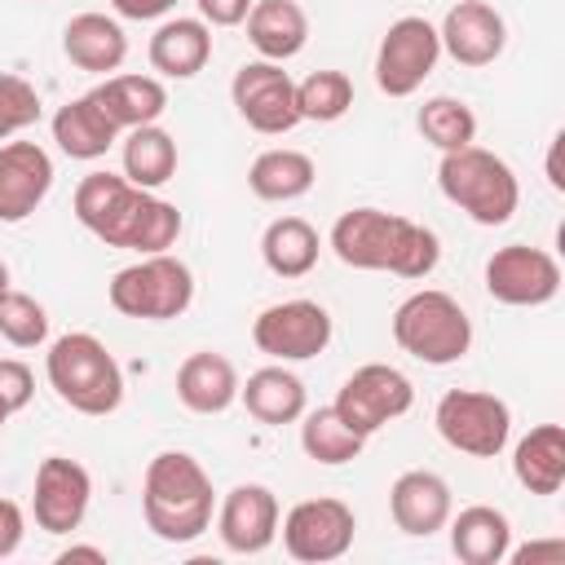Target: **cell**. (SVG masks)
Segmentation results:
<instances>
[{"label":"cell","mask_w":565,"mask_h":565,"mask_svg":"<svg viewBox=\"0 0 565 565\" xmlns=\"http://www.w3.org/2000/svg\"><path fill=\"white\" fill-rule=\"evenodd\" d=\"M230 97H234V110L243 115V124L256 128V132H265V137L291 132L300 124L296 84L282 71V62H265V57L260 62H243L234 71Z\"/></svg>","instance_id":"4fadbf2b"},{"label":"cell","mask_w":565,"mask_h":565,"mask_svg":"<svg viewBox=\"0 0 565 565\" xmlns=\"http://www.w3.org/2000/svg\"><path fill=\"white\" fill-rule=\"evenodd\" d=\"M238 371L225 353L199 349L177 366V402L194 415H221L238 402Z\"/></svg>","instance_id":"ffe728a7"},{"label":"cell","mask_w":565,"mask_h":565,"mask_svg":"<svg viewBox=\"0 0 565 565\" xmlns=\"http://www.w3.org/2000/svg\"><path fill=\"white\" fill-rule=\"evenodd\" d=\"M212 477L185 450H159L146 463L141 512L163 543H194L212 525Z\"/></svg>","instance_id":"3957f363"},{"label":"cell","mask_w":565,"mask_h":565,"mask_svg":"<svg viewBox=\"0 0 565 565\" xmlns=\"http://www.w3.org/2000/svg\"><path fill=\"white\" fill-rule=\"evenodd\" d=\"M177 172V141L159 124H141L124 132V177L141 190L168 185Z\"/></svg>","instance_id":"4dcf8cb0"},{"label":"cell","mask_w":565,"mask_h":565,"mask_svg":"<svg viewBox=\"0 0 565 565\" xmlns=\"http://www.w3.org/2000/svg\"><path fill=\"white\" fill-rule=\"evenodd\" d=\"M318 252H322L318 230L305 216H278L260 234V260L278 278H305L318 265Z\"/></svg>","instance_id":"f546056e"},{"label":"cell","mask_w":565,"mask_h":565,"mask_svg":"<svg viewBox=\"0 0 565 565\" xmlns=\"http://www.w3.org/2000/svg\"><path fill=\"white\" fill-rule=\"evenodd\" d=\"M437 185L441 194L468 212L477 225H508L516 203H521V185H516V172L494 154V150H481L477 141L463 146V150H450L441 154L437 163Z\"/></svg>","instance_id":"5b68a950"},{"label":"cell","mask_w":565,"mask_h":565,"mask_svg":"<svg viewBox=\"0 0 565 565\" xmlns=\"http://www.w3.org/2000/svg\"><path fill=\"white\" fill-rule=\"evenodd\" d=\"M318 181V168L305 150H291V146H278V150H260L247 168V185L256 199L265 203H291L300 194H309Z\"/></svg>","instance_id":"f1b7e54d"},{"label":"cell","mask_w":565,"mask_h":565,"mask_svg":"<svg viewBox=\"0 0 565 565\" xmlns=\"http://www.w3.org/2000/svg\"><path fill=\"white\" fill-rule=\"evenodd\" d=\"M512 472L530 494H556L565 486V428L539 424L512 450Z\"/></svg>","instance_id":"83f0119b"},{"label":"cell","mask_w":565,"mask_h":565,"mask_svg":"<svg viewBox=\"0 0 565 565\" xmlns=\"http://www.w3.org/2000/svg\"><path fill=\"white\" fill-rule=\"evenodd\" d=\"M71 561H97V565H106V552L102 547H88V543H71L66 552H57V565H71Z\"/></svg>","instance_id":"7bdbcfd3"},{"label":"cell","mask_w":565,"mask_h":565,"mask_svg":"<svg viewBox=\"0 0 565 565\" xmlns=\"http://www.w3.org/2000/svg\"><path fill=\"white\" fill-rule=\"evenodd\" d=\"M40 110H44V102H40L35 84L22 79V75L0 71V141L18 137L22 128H31L40 119Z\"/></svg>","instance_id":"d590c367"},{"label":"cell","mask_w":565,"mask_h":565,"mask_svg":"<svg viewBox=\"0 0 565 565\" xmlns=\"http://www.w3.org/2000/svg\"><path fill=\"white\" fill-rule=\"evenodd\" d=\"M353 106V79L344 71H313L296 84V110L313 124H335Z\"/></svg>","instance_id":"836d02e7"},{"label":"cell","mask_w":565,"mask_h":565,"mask_svg":"<svg viewBox=\"0 0 565 565\" xmlns=\"http://www.w3.org/2000/svg\"><path fill=\"white\" fill-rule=\"evenodd\" d=\"M388 512H393V525L411 539H428L437 530H446L450 512H455V499H450V486L446 477L428 472V468H411L393 481L388 490Z\"/></svg>","instance_id":"d6986e66"},{"label":"cell","mask_w":565,"mask_h":565,"mask_svg":"<svg viewBox=\"0 0 565 565\" xmlns=\"http://www.w3.org/2000/svg\"><path fill=\"white\" fill-rule=\"evenodd\" d=\"M110 305L124 313V318H141V322H168V318H181L194 300V274L185 260L168 256V252H154V256H141L137 265H124L110 287H106Z\"/></svg>","instance_id":"52a82bcc"},{"label":"cell","mask_w":565,"mask_h":565,"mask_svg":"<svg viewBox=\"0 0 565 565\" xmlns=\"http://www.w3.org/2000/svg\"><path fill=\"white\" fill-rule=\"evenodd\" d=\"M335 415L358 433V437H371V433H380L388 419H402L411 406H415V384L397 371V366H388V362H366V366H358L344 384H340V393H335Z\"/></svg>","instance_id":"9c48e42d"},{"label":"cell","mask_w":565,"mask_h":565,"mask_svg":"<svg viewBox=\"0 0 565 565\" xmlns=\"http://www.w3.org/2000/svg\"><path fill=\"white\" fill-rule=\"evenodd\" d=\"M62 53L71 57V66L93 71V75H110L124 66L128 57V35L115 18L106 13H75L62 31Z\"/></svg>","instance_id":"7402d4cb"},{"label":"cell","mask_w":565,"mask_h":565,"mask_svg":"<svg viewBox=\"0 0 565 565\" xmlns=\"http://www.w3.org/2000/svg\"><path fill=\"white\" fill-rule=\"evenodd\" d=\"M252 340L274 362H309L331 344V313L318 300H282L256 313Z\"/></svg>","instance_id":"7c38bea8"},{"label":"cell","mask_w":565,"mask_h":565,"mask_svg":"<svg viewBox=\"0 0 565 565\" xmlns=\"http://www.w3.org/2000/svg\"><path fill=\"white\" fill-rule=\"evenodd\" d=\"M486 291L499 305L512 309H534L556 300L561 291V265L552 252L530 247V243H508L486 260Z\"/></svg>","instance_id":"5bb4252c"},{"label":"cell","mask_w":565,"mask_h":565,"mask_svg":"<svg viewBox=\"0 0 565 565\" xmlns=\"http://www.w3.org/2000/svg\"><path fill=\"white\" fill-rule=\"evenodd\" d=\"M44 375L53 393L79 415H110L124 402V371L115 353L88 331L57 335L44 353Z\"/></svg>","instance_id":"277c9868"},{"label":"cell","mask_w":565,"mask_h":565,"mask_svg":"<svg viewBox=\"0 0 565 565\" xmlns=\"http://www.w3.org/2000/svg\"><path fill=\"white\" fill-rule=\"evenodd\" d=\"M31 393H35L31 366L18 362V358H0V402H4L9 411H22V406L31 402Z\"/></svg>","instance_id":"8d00e7d4"},{"label":"cell","mask_w":565,"mask_h":565,"mask_svg":"<svg viewBox=\"0 0 565 565\" xmlns=\"http://www.w3.org/2000/svg\"><path fill=\"white\" fill-rule=\"evenodd\" d=\"M433 424L441 433V441L459 455H472V459H494L503 446H508V433H512V411L503 397L494 393H481V388H450L441 393L437 411H433Z\"/></svg>","instance_id":"ba28073f"},{"label":"cell","mask_w":565,"mask_h":565,"mask_svg":"<svg viewBox=\"0 0 565 565\" xmlns=\"http://www.w3.org/2000/svg\"><path fill=\"white\" fill-rule=\"evenodd\" d=\"M437 40H441V53H450L459 66H490L503 44H508V22L494 4L486 0H459L446 9L441 26H437Z\"/></svg>","instance_id":"e0dca14e"},{"label":"cell","mask_w":565,"mask_h":565,"mask_svg":"<svg viewBox=\"0 0 565 565\" xmlns=\"http://www.w3.org/2000/svg\"><path fill=\"white\" fill-rule=\"evenodd\" d=\"M393 340L402 353L428 362V366H450L472 349V322L463 305L450 291L424 287L411 291L397 313H393Z\"/></svg>","instance_id":"8992f818"},{"label":"cell","mask_w":565,"mask_h":565,"mask_svg":"<svg viewBox=\"0 0 565 565\" xmlns=\"http://www.w3.org/2000/svg\"><path fill=\"white\" fill-rule=\"evenodd\" d=\"M53 190V159L35 141H4L0 146V221H26Z\"/></svg>","instance_id":"ac0fdd59"},{"label":"cell","mask_w":565,"mask_h":565,"mask_svg":"<svg viewBox=\"0 0 565 565\" xmlns=\"http://www.w3.org/2000/svg\"><path fill=\"white\" fill-rule=\"evenodd\" d=\"M331 252L349 269H384L397 278H428L441 260V243L428 225L384 207H349L331 225Z\"/></svg>","instance_id":"7a4b0ae2"},{"label":"cell","mask_w":565,"mask_h":565,"mask_svg":"<svg viewBox=\"0 0 565 565\" xmlns=\"http://www.w3.org/2000/svg\"><path fill=\"white\" fill-rule=\"evenodd\" d=\"M450 552L463 565H503L512 552V521L490 508V503H472L459 516L450 512Z\"/></svg>","instance_id":"603a6c76"},{"label":"cell","mask_w":565,"mask_h":565,"mask_svg":"<svg viewBox=\"0 0 565 565\" xmlns=\"http://www.w3.org/2000/svg\"><path fill=\"white\" fill-rule=\"evenodd\" d=\"M177 0H110V9L128 22H150V18H163Z\"/></svg>","instance_id":"60d3db41"},{"label":"cell","mask_w":565,"mask_h":565,"mask_svg":"<svg viewBox=\"0 0 565 565\" xmlns=\"http://www.w3.org/2000/svg\"><path fill=\"white\" fill-rule=\"evenodd\" d=\"M4 291H9V265L0 260V296H4Z\"/></svg>","instance_id":"ee69618b"},{"label":"cell","mask_w":565,"mask_h":565,"mask_svg":"<svg viewBox=\"0 0 565 565\" xmlns=\"http://www.w3.org/2000/svg\"><path fill=\"white\" fill-rule=\"evenodd\" d=\"M88 97L102 106V115L119 132L141 128V124H159V115L168 110V88L154 75H106Z\"/></svg>","instance_id":"44dd1931"},{"label":"cell","mask_w":565,"mask_h":565,"mask_svg":"<svg viewBox=\"0 0 565 565\" xmlns=\"http://www.w3.org/2000/svg\"><path fill=\"white\" fill-rule=\"evenodd\" d=\"M238 402L247 406V415L256 424H296L305 415V384L300 375H291L282 362L278 366H260L247 375V384H238Z\"/></svg>","instance_id":"484cf974"},{"label":"cell","mask_w":565,"mask_h":565,"mask_svg":"<svg viewBox=\"0 0 565 565\" xmlns=\"http://www.w3.org/2000/svg\"><path fill=\"white\" fill-rule=\"evenodd\" d=\"M75 221L97 234L106 247H128L141 256L168 252L181 234V212L177 203L159 199L154 190L132 185L128 177L115 172H88L75 185Z\"/></svg>","instance_id":"6da1fadb"},{"label":"cell","mask_w":565,"mask_h":565,"mask_svg":"<svg viewBox=\"0 0 565 565\" xmlns=\"http://www.w3.org/2000/svg\"><path fill=\"white\" fill-rule=\"evenodd\" d=\"M508 561H516V565H561L565 561V539H543V543H525V547H516V552H508Z\"/></svg>","instance_id":"ab89813d"},{"label":"cell","mask_w":565,"mask_h":565,"mask_svg":"<svg viewBox=\"0 0 565 565\" xmlns=\"http://www.w3.org/2000/svg\"><path fill=\"white\" fill-rule=\"evenodd\" d=\"M282 521V547L291 561L300 565H327V561H340L349 547H353V530H358V516L344 499H300Z\"/></svg>","instance_id":"30bf717a"},{"label":"cell","mask_w":565,"mask_h":565,"mask_svg":"<svg viewBox=\"0 0 565 565\" xmlns=\"http://www.w3.org/2000/svg\"><path fill=\"white\" fill-rule=\"evenodd\" d=\"M93 503V477L84 463L66 459V455H49L35 468V494H31V512L35 525L44 534H71L84 525Z\"/></svg>","instance_id":"9a60e30c"},{"label":"cell","mask_w":565,"mask_h":565,"mask_svg":"<svg viewBox=\"0 0 565 565\" xmlns=\"http://www.w3.org/2000/svg\"><path fill=\"white\" fill-rule=\"evenodd\" d=\"M366 437H358L340 415L335 406H318V411H305L300 415V450L313 459V463H327V468H340V463H353L362 455Z\"/></svg>","instance_id":"1f68e13d"},{"label":"cell","mask_w":565,"mask_h":565,"mask_svg":"<svg viewBox=\"0 0 565 565\" xmlns=\"http://www.w3.org/2000/svg\"><path fill=\"white\" fill-rule=\"evenodd\" d=\"M212 57V31L203 18H168L150 35V66L163 79H194Z\"/></svg>","instance_id":"cb8c5ba5"},{"label":"cell","mask_w":565,"mask_h":565,"mask_svg":"<svg viewBox=\"0 0 565 565\" xmlns=\"http://www.w3.org/2000/svg\"><path fill=\"white\" fill-rule=\"evenodd\" d=\"M247 22V40L265 62H287L309 44V18L296 0H256Z\"/></svg>","instance_id":"d4e9b609"},{"label":"cell","mask_w":565,"mask_h":565,"mask_svg":"<svg viewBox=\"0 0 565 565\" xmlns=\"http://www.w3.org/2000/svg\"><path fill=\"white\" fill-rule=\"evenodd\" d=\"M9 415H13V411H9V406H4V402H0V428H4V424H9Z\"/></svg>","instance_id":"f6af8a7d"},{"label":"cell","mask_w":565,"mask_h":565,"mask_svg":"<svg viewBox=\"0 0 565 565\" xmlns=\"http://www.w3.org/2000/svg\"><path fill=\"white\" fill-rule=\"evenodd\" d=\"M415 124H419V137H424L428 146H437L441 154L463 150V146L477 141V115H472V106H463L459 97H428V102L419 106Z\"/></svg>","instance_id":"d6a6232c"},{"label":"cell","mask_w":565,"mask_h":565,"mask_svg":"<svg viewBox=\"0 0 565 565\" xmlns=\"http://www.w3.org/2000/svg\"><path fill=\"white\" fill-rule=\"evenodd\" d=\"M278 494L260 481H243L234 486L221 508H216V534L230 552L238 556H256L278 539Z\"/></svg>","instance_id":"2e32d148"},{"label":"cell","mask_w":565,"mask_h":565,"mask_svg":"<svg viewBox=\"0 0 565 565\" xmlns=\"http://www.w3.org/2000/svg\"><path fill=\"white\" fill-rule=\"evenodd\" d=\"M561 150H565V132H556V137H552V146H547V185H552L556 194H565V172H561Z\"/></svg>","instance_id":"b9f144b4"},{"label":"cell","mask_w":565,"mask_h":565,"mask_svg":"<svg viewBox=\"0 0 565 565\" xmlns=\"http://www.w3.org/2000/svg\"><path fill=\"white\" fill-rule=\"evenodd\" d=\"M22 534H26V516L13 499H0V561L13 556L22 547Z\"/></svg>","instance_id":"f35d334b"},{"label":"cell","mask_w":565,"mask_h":565,"mask_svg":"<svg viewBox=\"0 0 565 565\" xmlns=\"http://www.w3.org/2000/svg\"><path fill=\"white\" fill-rule=\"evenodd\" d=\"M53 141H57L62 154L93 163V159H102V154L119 141V128H115V124L102 115V106L84 93V97H71L66 106H57V115H53Z\"/></svg>","instance_id":"4316f807"},{"label":"cell","mask_w":565,"mask_h":565,"mask_svg":"<svg viewBox=\"0 0 565 565\" xmlns=\"http://www.w3.org/2000/svg\"><path fill=\"white\" fill-rule=\"evenodd\" d=\"M0 340H9L13 349H40L49 340V313L35 296L26 291H4L0 296Z\"/></svg>","instance_id":"e575fe53"},{"label":"cell","mask_w":565,"mask_h":565,"mask_svg":"<svg viewBox=\"0 0 565 565\" xmlns=\"http://www.w3.org/2000/svg\"><path fill=\"white\" fill-rule=\"evenodd\" d=\"M441 57V40H437V26L428 18H397L388 22L380 49H375V84L380 93L388 97H411L437 66Z\"/></svg>","instance_id":"8fae6325"},{"label":"cell","mask_w":565,"mask_h":565,"mask_svg":"<svg viewBox=\"0 0 565 565\" xmlns=\"http://www.w3.org/2000/svg\"><path fill=\"white\" fill-rule=\"evenodd\" d=\"M256 0H199V18L207 26H238Z\"/></svg>","instance_id":"74e56055"}]
</instances>
